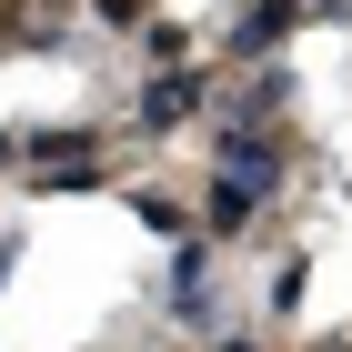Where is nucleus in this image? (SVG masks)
Here are the masks:
<instances>
[{
  "label": "nucleus",
  "mask_w": 352,
  "mask_h": 352,
  "mask_svg": "<svg viewBox=\"0 0 352 352\" xmlns=\"http://www.w3.org/2000/svg\"><path fill=\"white\" fill-rule=\"evenodd\" d=\"M292 101H302V71H292V60H252L232 91H212V121H242V131H282V121H292Z\"/></svg>",
  "instance_id": "2"
},
{
  "label": "nucleus",
  "mask_w": 352,
  "mask_h": 352,
  "mask_svg": "<svg viewBox=\"0 0 352 352\" xmlns=\"http://www.w3.org/2000/svg\"><path fill=\"white\" fill-rule=\"evenodd\" d=\"M212 171H221V182H252L272 201L282 171H292V141H282V131H242V121H212Z\"/></svg>",
  "instance_id": "3"
},
{
  "label": "nucleus",
  "mask_w": 352,
  "mask_h": 352,
  "mask_svg": "<svg viewBox=\"0 0 352 352\" xmlns=\"http://www.w3.org/2000/svg\"><path fill=\"white\" fill-rule=\"evenodd\" d=\"M221 352H262V342H252V332H221Z\"/></svg>",
  "instance_id": "13"
},
{
  "label": "nucleus",
  "mask_w": 352,
  "mask_h": 352,
  "mask_svg": "<svg viewBox=\"0 0 352 352\" xmlns=\"http://www.w3.org/2000/svg\"><path fill=\"white\" fill-rule=\"evenodd\" d=\"M141 51L171 71V60H191V30H182V21H141Z\"/></svg>",
  "instance_id": "8"
},
{
  "label": "nucleus",
  "mask_w": 352,
  "mask_h": 352,
  "mask_svg": "<svg viewBox=\"0 0 352 352\" xmlns=\"http://www.w3.org/2000/svg\"><path fill=\"white\" fill-rule=\"evenodd\" d=\"M0 51H10V30H0Z\"/></svg>",
  "instance_id": "15"
},
{
  "label": "nucleus",
  "mask_w": 352,
  "mask_h": 352,
  "mask_svg": "<svg viewBox=\"0 0 352 352\" xmlns=\"http://www.w3.org/2000/svg\"><path fill=\"white\" fill-rule=\"evenodd\" d=\"M302 292H312V262H302V252H292V262L272 272V312H302Z\"/></svg>",
  "instance_id": "9"
},
{
  "label": "nucleus",
  "mask_w": 352,
  "mask_h": 352,
  "mask_svg": "<svg viewBox=\"0 0 352 352\" xmlns=\"http://www.w3.org/2000/svg\"><path fill=\"white\" fill-rule=\"evenodd\" d=\"M91 10H101L111 30H141V21H151V0H91Z\"/></svg>",
  "instance_id": "10"
},
{
  "label": "nucleus",
  "mask_w": 352,
  "mask_h": 352,
  "mask_svg": "<svg viewBox=\"0 0 352 352\" xmlns=\"http://www.w3.org/2000/svg\"><path fill=\"white\" fill-rule=\"evenodd\" d=\"M10 162H21V131H0V171H10Z\"/></svg>",
  "instance_id": "12"
},
{
  "label": "nucleus",
  "mask_w": 352,
  "mask_h": 352,
  "mask_svg": "<svg viewBox=\"0 0 352 352\" xmlns=\"http://www.w3.org/2000/svg\"><path fill=\"white\" fill-rule=\"evenodd\" d=\"M252 221H262V191H252V182H221V171H212V182H201V201H191V232L221 252V242H242Z\"/></svg>",
  "instance_id": "6"
},
{
  "label": "nucleus",
  "mask_w": 352,
  "mask_h": 352,
  "mask_svg": "<svg viewBox=\"0 0 352 352\" xmlns=\"http://www.w3.org/2000/svg\"><path fill=\"white\" fill-rule=\"evenodd\" d=\"M121 191H131V182H121ZM131 221H151V232H171V242H182V201H162V191H131Z\"/></svg>",
  "instance_id": "7"
},
{
  "label": "nucleus",
  "mask_w": 352,
  "mask_h": 352,
  "mask_svg": "<svg viewBox=\"0 0 352 352\" xmlns=\"http://www.w3.org/2000/svg\"><path fill=\"white\" fill-rule=\"evenodd\" d=\"M312 21H332V30H352V0H302Z\"/></svg>",
  "instance_id": "11"
},
{
  "label": "nucleus",
  "mask_w": 352,
  "mask_h": 352,
  "mask_svg": "<svg viewBox=\"0 0 352 352\" xmlns=\"http://www.w3.org/2000/svg\"><path fill=\"white\" fill-rule=\"evenodd\" d=\"M212 71H201V60H171V71H151V81H141V101H131V131L141 141H162V131H191V121H201V111H212Z\"/></svg>",
  "instance_id": "1"
},
{
  "label": "nucleus",
  "mask_w": 352,
  "mask_h": 352,
  "mask_svg": "<svg viewBox=\"0 0 352 352\" xmlns=\"http://www.w3.org/2000/svg\"><path fill=\"white\" fill-rule=\"evenodd\" d=\"M302 21H312L302 0H242V10L221 21V60H242V71H252V60H282Z\"/></svg>",
  "instance_id": "5"
},
{
  "label": "nucleus",
  "mask_w": 352,
  "mask_h": 352,
  "mask_svg": "<svg viewBox=\"0 0 352 352\" xmlns=\"http://www.w3.org/2000/svg\"><path fill=\"white\" fill-rule=\"evenodd\" d=\"M10 262H21V252H10V242H0V282H10Z\"/></svg>",
  "instance_id": "14"
},
{
  "label": "nucleus",
  "mask_w": 352,
  "mask_h": 352,
  "mask_svg": "<svg viewBox=\"0 0 352 352\" xmlns=\"http://www.w3.org/2000/svg\"><path fill=\"white\" fill-rule=\"evenodd\" d=\"M162 302H171V322H182V332H201V322L221 312V262H212V242H201V232H182V242H171Z\"/></svg>",
  "instance_id": "4"
}]
</instances>
